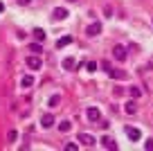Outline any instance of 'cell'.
Segmentation results:
<instances>
[{
  "label": "cell",
  "mask_w": 153,
  "mask_h": 151,
  "mask_svg": "<svg viewBox=\"0 0 153 151\" xmlns=\"http://www.w3.org/2000/svg\"><path fill=\"white\" fill-rule=\"evenodd\" d=\"M99 32H101V25H99V23H92V25H88V27H86V34H88V36H97Z\"/></svg>",
  "instance_id": "cell-5"
},
{
  "label": "cell",
  "mask_w": 153,
  "mask_h": 151,
  "mask_svg": "<svg viewBox=\"0 0 153 151\" xmlns=\"http://www.w3.org/2000/svg\"><path fill=\"white\" fill-rule=\"evenodd\" d=\"M27 68H32V70H41V66H43V61H41V57H36V54H32V57H27Z\"/></svg>",
  "instance_id": "cell-1"
},
{
  "label": "cell",
  "mask_w": 153,
  "mask_h": 151,
  "mask_svg": "<svg viewBox=\"0 0 153 151\" xmlns=\"http://www.w3.org/2000/svg\"><path fill=\"white\" fill-rule=\"evenodd\" d=\"M0 11H5V5H2V2H0Z\"/></svg>",
  "instance_id": "cell-25"
},
{
  "label": "cell",
  "mask_w": 153,
  "mask_h": 151,
  "mask_svg": "<svg viewBox=\"0 0 153 151\" xmlns=\"http://www.w3.org/2000/svg\"><path fill=\"white\" fill-rule=\"evenodd\" d=\"M20 84H23L25 88H29V86H34V77L32 75H25L23 79H20Z\"/></svg>",
  "instance_id": "cell-12"
},
{
  "label": "cell",
  "mask_w": 153,
  "mask_h": 151,
  "mask_svg": "<svg viewBox=\"0 0 153 151\" xmlns=\"http://www.w3.org/2000/svg\"><path fill=\"white\" fill-rule=\"evenodd\" d=\"M88 70L95 72V70H97V63H95V61H90V63H88Z\"/></svg>",
  "instance_id": "cell-23"
},
{
  "label": "cell",
  "mask_w": 153,
  "mask_h": 151,
  "mask_svg": "<svg viewBox=\"0 0 153 151\" xmlns=\"http://www.w3.org/2000/svg\"><path fill=\"white\" fill-rule=\"evenodd\" d=\"M113 57L117 59V61H126V47L124 45H115L113 47Z\"/></svg>",
  "instance_id": "cell-2"
},
{
  "label": "cell",
  "mask_w": 153,
  "mask_h": 151,
  "mask_svg": "<svg viewBox=\"0 0 153 151\" xmlns=\"http://www.w3.org/2000/svg\"><path fill=\"white\" fill-rule=\"evenodd\" d=\"M124 111H126V113H128V115H133L135 111H137V106H135V102H128V104L124 106Z\"/></svg>",
  "instance_id": "cell-14"
},
{
  "label": "cell",
  "mask_w": 153,
  "mask_h": 151,
  "mask_svg": "<svg viewBox=\"0 0 153 151\" xmlns=\"http://www.w3.org/2000/svg\"><path fill=\"white\" fill-rule=\"evenodd\" d=\"M63 149H65V151H76V144H74V142H68Z\"/></svg>",
  "instance_id": "cell-21"
},
{
  "label": "cell",
  "mask_w": 153,
  "mask_h": 151,
  "mask_svg": "<svg viewBox=\"0 0 153 151\" xmlns=\"http://www.w3.org/2000/svg\"><path fill=\"white\" fill-rule=\"evenodd\" d=\"M126 135H128L131 140H140V138H142V131H140V129H133V126H128V129H126Z\"/></svg>",
  "instance_id": "cell-6"
},
{
  "label": "cell",
  "mask_w": 153,
  "mask_h": 151,
  "mask_svg": "<svg viewBox=\"0 0 153 151\" xmlns=\"http://www.w3.org/2000/svg\"><path fill=\"white\" fill-rule=\"evenodd\" d=\"M41 126H43V129H50V126H54V115L45 113L43 117H41Z\"/></svg>",
  "instance_id": "cell-4"
},
{
  "label": "cell",
  "mask_w": 153,
  "mask_h": 151,
  "mask_svg": "<svg viewBox=\"0 0 153 151\" xmlns=\"http://www.w3.org/2000/svg\"><path fill=\"white\" fill-rule=\"evenodd\" d=\"M101 144H104V149H117V142H115V140H110V138L108 135H106V138H101Z\"/></svg>",
  "instance_id": "cell-7"
},
{
  "label": "cell",
  "mask_w": 153,
  "mask_h": 151,
  "mask_svg": "<svg viewBox=\"0 0 153 151\" xmlns=\"http://www.w3.org/2000/svg\"><path fill=\"white\" fill-rule=\"evenodd\" d=\"M16 138H18V133H16V131H9V133H7V140H9V142H14Z\"/></svg>",
  "instance_id": "cell-20"
},
{
  "label": "cell",
  "mask_w": 153,
  "mask_h": 151,
  "mask_svg": "<svg viewBox=\"0 0 153 151\" xmlns=\"http://www.w3.org/2000/svg\"><path fill=\"white\" fill-rule=\"evenodd\" d=\"M88 120H90V122H99L101 120V113L97 108H88Z\"/></svg>",
  "instance_id": "cell-8"
},
{
  "label": "cell",
  "mask_w": 153,
  "mask_h": 151,
  "mask_svg": "<svg viewBox=\"0 0 153 151\" xmlns=\"http://www.w3.org/2000/svg\"><path fill=\"white\" fill-rule=\"evenodd\" d=\"M34 36H36V41L41 43V41L45 38V32H43V29H34Z\"/></svg>",
  "instance_id": "cell-16"
},
{
  "label": "cell",
  "mask_w": 153,
  "mask_h": 151,
  "mask_svg": "<svg viewBox=\"0 0 153 151\" xmlns=\"http://www.w3.org/2000/svg\"><path fill=\"white\" fill-rule=\"evenodd\" d=\"M59 129H61V131H70V129H72V124L65 120V122H61V124H59Z\"/></svg>",
  "instance_id": "cell-19"
},
{
  "label": "cell",
  "mask_w": 153,
  "mask_h": 151,
  "mask_svg": "<svg viewBox=\"0 0 153 151\" xmlns=\"http://www.w3.org/2000/svg\"><path fill=\"white\" fill-rule=\"evenodd\" d=\"M70 43H72V36H63V38L56 41V47H65V45H70Z\"/></svg>",
  "instance_id": "cell-13"
},
{
  "label": "cell",
  "mask_w": 153,
  "mask_h": 151,
  "mask_svg": "<svg viewBox=\"0 0 153 151\" xmlns=\"http://www.w3.org/2000/svg\"><path fill=\"white\" fill-rule=\"evenodd\" d=\"M76 140L81 142L83 147H95V138L88 135V133H79V138H76Z\"/></svg>",
  "instance_id": "cell-3"
},
{
  "label": "cell",
  "mask_w": 153,
  "mask_h": 151,
  "mask_svg": "<svg viewBox=\"0 0 153 151\" xmlns=\"http://www.w3.org/2000/svg\"><path fill=\"white\" fill-rule=\"evenodd\" d=\"M108 75L113 77V79H126V72L124 70H113V68H108Z\"/></svg>",
  "instance_id": "cell-10"
},
{
  "label": "cell",
  "mask_w": 153,
  "mask_h": 151,
  "mask_svg": "<svg viewBox=\"0 0 153 151\" xmlns=\"http://www.w3.org/2000/svg\"><path fill=\"white\" fill-rule=\"evenodd\" d=\"M140 95H142V90L137 86H131V97H140Z\"/></svg>",
  "instance_id": "cell-17"
},
{
  "label": "cell",
  "mask_w": 153,
  "mask_h": 151,
  "mask_svg": "<svg viewBox=\"0 0 153 151\" xmlns=\"http://www.w3.org/2000/svg\"><path fill=\"white\" fill-rule=\"evenodd\" d=\"M68 2H76V0H68Z\"/></svg>",
  "instance_id": "cell-26"
},
{
  "label": "cell",
  "mask_w": 153,
  "mask_h": 151,
  "mask_svg": "<svg viewBox=\"0 0 153 151\" xmlns=\"http://www.w3.org/2000/svg\"><path fill=\"white\" fill-rule=\"evenodd\" d=\"M29 52H34V54L43 52V50H41V43H32V45H29Z\"/></svg>",
  "instance_id": "cell-15"
},
{
  "label": "cell",
  "mask_w": 153,
  "mask_h": 151,
  "mask_svg": "<svg viewBox=\"0 0 153 151\" xmlns=\"http://www.w3.org/2000/svg\"><path fill=\"white\" fill-rule=\"evenodd\" d=\"M52 16H54L56 20H63V18H68V9H63V7H56Z\"/></svg>",
  "instance_id": "cell-9"
},
{
  "label": "cell",
  "mask_w": 153,
  "mask_h": 151,
  "mask_svg": "<svg viewBox=\"0 0 153 151\" xmlns=\"http://www.w3.org/2000/svg\"><path fill=\"white\" fill-rule=\"evenodd\" d=\"M74 57H65L63 59V68H65V70H72V68H74Z\"/></svg>",
  "instance_id": "cell-11"
},
{
  "label": "cell",
  "mask_w": 153,
  "mask_h": 151,
  "mask_svg": "<svg viewBox=\"0 0 153 151\" xmlns=\"http://www.w3.org/2000/svg\"><path fill=\"white\" fill-rule=\"evenodd\" d=\"M59 102H61V97H59V95H52V97H50V106H52V108L59 104Z\"/></svg>",
  "instance_id": "cell-18"
},
{
  "label": "cell",
  "mask_w": 153,
  "mask_h": 151,
  "mask_svg": "<svg viewBox=\"0 0 153 151\" xmlns=\"http://www.w3.org/2000/svg\"><path fill=\"white\" fill-rule=\"evenodd\" d=\"M32 0H18V5H29Z\"/></svg>",
  "instance_id": "cell-24"
},
{
  "label": "cell",
  "mask_w": 153,
  "mask_h": 151,
  "mask_svg": "<svg viewBox=\"0 0 153 151\" xmlns=\"http://www.w3.org/2000/svg\"><path fill=\"white\" fill-rule=\"evenodd\" d=\"M144 149H146V151L151 149V151H153V140H146V142H144Z\"/></svg>",
  "instance_id": "cell-22"
}]
</instances>
